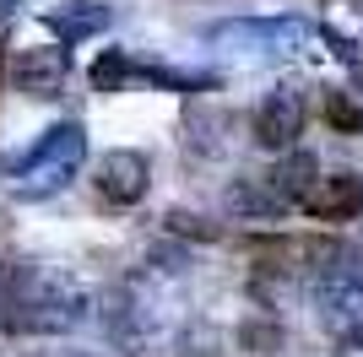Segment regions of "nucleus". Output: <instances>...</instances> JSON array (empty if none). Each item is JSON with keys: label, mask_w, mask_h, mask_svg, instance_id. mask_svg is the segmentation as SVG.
Here are the masks:
<instances>
[{"label": "nucleus", "mask_w": 363, "mask_h": 357, "mask_svg": "<svg viewBox=\"0 0 363 357\" xmlns=\"http://www.w3.org/2000/svg\"><path fill=\"white\" fill-rule=\"evenodd\" d=\"M130 71H136V65H130L125 55H104L98 65H92V87H98V92H114V87L130 81Z\"/></svg>", "instance_id": "12"}, {"label": "nucleus", "mask_w": 363, "mask_h": 357, "mask_svg": "<svg viewBox=\"0 0 363 357\" xmlns=\"http://www.w3.org/2000/svg\"><path fill=\"white\" fill-rule=\"evenodd\" d=\"M228 211H244V217H277L282 200H277L272 184L260 178V184H233V190H228Z\"/></svg>", "instance_id": "10"}, {"label": "nucleus", "mask_w": 363, "mask_h": 357, "mask_svg": "<svg viewBox=\"0 0 363 357\" xmlns=\"http://www.w3.org/2000/svg\"><path fill=\"white\" fill-rule=\"evenodd\" d=\"M250 130H255V141L266 152H288L293 141L303 135V98L293 87H277L266 92L255 103V119H250Z\"/></svg>", "instance_id": "4"}, {"label": "nucleus", "mask_w": 363, "mask_h": 357, "mask_svg": "<svg viewBox=\"0 0 363 357\" xmlns=\"http://www.w3.org/2000/svg\"><path fill=\"white\" fill-rule=\"evenodd\" d=\"M87 157V130L65 119L55 130H44V141H33L22 157H16V195H55L65 178L76 174V163Z\"/></svg>", "instance_id": "2"}, {"label": "nucleus", "mask_w": 363, "mask_h": 357, "mask_svg": "<svg viewBox=\"0 0 363 357\" xmlns=\"http://www.w3.org/2000/svg\"><path fill=\"white\" fill-rule=\"evenodd\" d=\"M315 178H320V174H315V157H309V152H293V147H288V157H282V163L266 174V184H272V195L282 200V206H298L303 190H309Z\"/></svg>", "instance_id": "9"}, {"label": "nucleus", "mask_w": 363, "mask_h": 357, "mask_svg": "<svg viewBox=\"0 0 363 357\" xmlns=\"http://www.w3.org/2000/svg\"><path fill=\"white\" fill-rule=\"evenodd\" d=\"M11 76L28 98H60L71 81V44H33L11 60Z\"/></svg>", "instance_id": "3"}, {"label": "nucleus", "mask_w": 363, "mask_h": 357, "mask_svg": "<svg viewBox=\"0 0 363 357\" xmlns=\"http://www.w3.org/2000/svg\"><path fill=\"white\" fill-rule=\"evenodd\" d=\"M87 319V287L71 271L55 266H28L22 271V293H16L11 336H65Z\"/></svg>", "instance_id": "1"}, {"label": "nucleus", "mask_w": 363, "mask_h": 357, "mask_svg": "<svg viewBox=\"0 0 363 357\" xmlns=\"http://www.w3.org/2000/svg\"><path fill=\"white\" fill-rule=\"evenodd\" d=\"M16 11V0H0V16H11Z\"/></svg>", "instance_id": "13"}, {"label": "nucleus", "mask_w": 363, "mask_h": 357, "mask_svg": "<svg viewBox=\"0 0 363 357\" xmlns=\"http://www.w3.org/2000/svg\"><path fill=\"white\" fill-rule=\"evenodd\" d=\"M0 76H6V44H0Z\"/></svg>", "instance_id": "14"}, {"label": "nucleus", "mask_w": 363, "mask_h": 357, "mask_svg": "<svg viewBox=\"0 0 363 357\" xmlns=\"http://www.w3.org/2000/svg\"><path fill=\"white\" fill-rule=\"evenodd\" d=\"M44 22L60 33L65 44H87V38H98V33L114 22V11H108V6H98V0H71V6L44 11Z\"/></svg>", "instance_id": "8"}, {"label": "nucleus", "mask_w": 363, "mask_h": 357, "mask_svg": "<svg viewBox=\"0 0 363 357\" xmlns=\"http://www.w3.org/2000/svg\"><path fill=\"white\" fill-rule=\"evenodd\" d=\"M320 309H325V319H331L342 336L358 330L363 325V282L347 276V271H331V276L320 282Z\"/></svg>", "instance_id": "7"}, {"label": "nucleus", "mask_w": 363, "mask_h": 357, "mask_svg": "<svg viewBox=\"0 0 363 357\" xmlns=\"http://www.w3.org/2000/svg\"><path fill=\"white\" fill-rule=\"evenodd\" d=\"M315 222H352L363 211V178L358 174H325V178H315L309 190H303V200H298Z\"/></svg>", "instance_id": "5"}, {"label": "nucleus", "mask_w": 363, "mask_h": 357, "mask_svg": "<svg viewBox=\"0 0 363 357\" xmlns=\"http://www.w3.org/2000/svg\"><path fill=\"white\" fill-rule=\"evenodd\" d=\"M325 125L342 130V135H358L363 130V108L352 103V98H342V92H331V98H325Z\"/></svg>", "instance_id": "11"}, {"label": "nucleus", "mask_w": 363, "mask_h": 357, "mask_svg": "<svg viewBox=\"0 0 363 357\" xmlns=\"http://www.w3.org/2000/svg\"><path fill=\"white\" fill-rule=\"evenodd\" d=\"M147 178H152V163L147 152H108L104 163H98V195L104 200H114V206H136L141 195H147Z\"/></svg>", "instance_id": "6"}]
</instances>
